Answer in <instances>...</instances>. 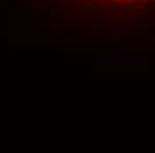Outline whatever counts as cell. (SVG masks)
Returning a JSON list of instances; mask_svg holds the SVG:
<instances>
[{"label":"cell","mask_w":155,"mask_h":153,"mask_svg":"<svg viewBox=\"0 0 155 153\" xmlns=\"http://www.w3.org/2000/svg\"><path fill=\"white\" fill-rule=\"evenodd\" d=\"M100 2L110 7H120V9H128V11H137V9H148L153 7L155 0H93Z\"/></svg>","instance_id":"6da1fadb"}]
</instances>
